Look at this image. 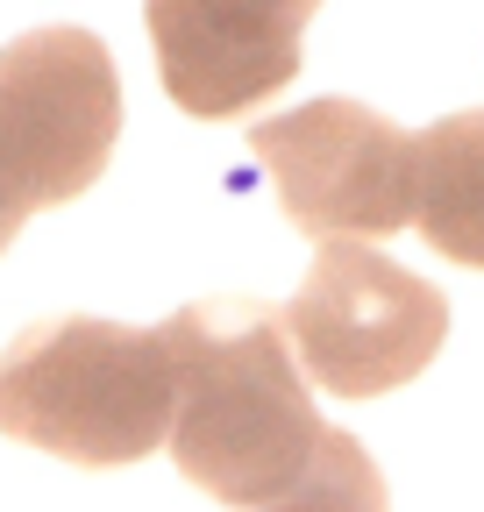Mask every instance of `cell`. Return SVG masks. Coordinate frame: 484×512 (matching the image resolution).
Wrapping results in <instances>:
<instances>
[{"instance_id": "cell-1", "label": "cell", "mask_w": 484, "mask_h": 512, "mask_svg": "<svg viewBox=\"0 0 484 512\" xmlns=\"http://www.w3.org/2000/svg\"><path fill=\"white\" fill-rule=\"evenodd\" d=\"M171 349V463L207 498L257 512L299 484L321 448V413L271 299L214 292L164 320Z\"/></svg>"}, {"instance_id": "cell-2", "label": "cell", "mask_w": 484, "mask_h": 512, "mask_svg": "<svg viewBox=\"0 0 484 512\" xmlns=\"http://www.w3.org/2000/svg\"><path fill=\"white\" fill-rule=\"evenodd\" d=\"M0 434L79 470H121L171 434V349L93 313L36 320L0 356Z\"/></svg>"}, {"instance_id": "cell-3", "label": "cell", "mask_w": 484, "mask_h": 512, "mask_svg": "<svg viewBox=\"0 0 484 512\" xmlns=\"http://www.w3.org/2000/svg\"><path fill=\"white\" fill-rule=\"evenodd\" d=\"M114 136L121 79L93 29L50 22L0 50V207L15 221L93 192Z\"/></svg>"}, {"instance_id": "cell-4", "label": "cell", "mask_w": 484, "mask_h": 512, "mask_svg": "<svg viewBox=\"0 0 484 512\" xmlns=\"http://www.w3.org/2000/svg\"><path fill=\"white\" fill-rule=\"evenodd\" d=\"M278 320L299 370L328 399H385L449 342V299L363 242H321L307 285Z\"/></svg>"}, {"instance_id": "cell-5", "label": "cell", "mask_w": 484, "mask_h": 512, "mask_svg": "<svg viewBox=\"0 0 484 512\" xmlns=\"http://www.w3.org/2000/svg\"><path fill=\"white\" fill-rule=\"evenodd\" d=\"M278 207L314 242H385L413 221V136L363 100H307L250 128Z\"/></svg>"}, {"instance_id": "cell-6", "label": "cell", "mask_w": 484, "mask_h": 512, "mask_svg": "<svg viewBox=\"0 0 484 512\" xmlns=\"http://www.w3.org/2000/svg\"><path fill=\"white\" fill-rule=\"evenodd\" d=\"M321 0H143L157 79L200 121L257 114L299 79V36Z\"/></svg>"}, {"instance_id": "cell-7", "label": "cell", "mask_w": 484, "mask_h": 512, "mask_svg": "<svg viewBox=\"0 0 484 512\" xmlns=\"http://www.w3.org/2000/svg\"><path fill=\"white\" fill-rule=\"evenodd\" d=\"M413 228L435 256L484 271V114H442L413 136Z\"/></svg>"}, {"instance_id": "cell-8", "label": "cell", "mask_w": 484, "mask_h": 512, "mask_svg": "<svg viewBox=\"0 0 484 512\" xmlns=\"http://www.w3.org/2000/svg\"><path fill=\"white\" fill-rule=\"evenodd\" d=\"M257 512H392V498H385V477L371 463V448L356 434H342V427H328L314 463L299 470V484L285 498L257 505Z\"/></svg>"}, {"instance_id": "cell-9", "label": "cell", "mask_w": 484, "mask_h": 512, "mask_svg": "<svg viewBox=\"0 0 484 512\" xmlns=\"http://www.w3.org/2000/svg\"><path fill=\"white\" fill-rule=\"evenodd\" d=\"M15 228H22V221H15L8 207H0V249H8V242H15Z\"/></svg>"}]
</instances>
